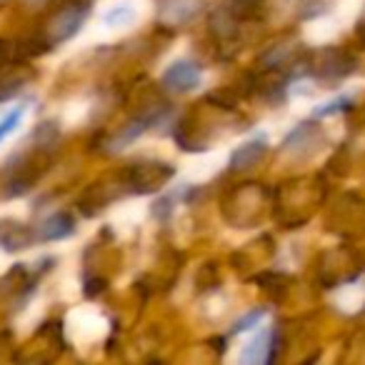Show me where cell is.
<instances>
[{
	"label": "cell",
	"mask_w": 365,
	"mask_h": 365,
	"mask_svg": "<svg viewBox=\"0 0 365 365\" xmlns=\"http://www.w3.org/2000/svg\"><path fill=\"white\" fill-rule=\"evenodd\" d=\"M88 11H91L88 0H73V3H66V6L51 18V23L43 28V41H46V46L53 48V46H58V43L76 36V33L81 31L83 21H86Z\"/></svg>",
	"instance_id": "6da1fadb"
},
{
	"label": "cell",
	"mask_w": 365,
	"mask_h": 365,
	"mask_svg": "<svg viewBox=\"0 0 365 365\" xmlns=\"http://www.w3.org/2000/svg\"><path fill=\"white\" fill-rule=\"evenodd\" d=\"M160 83L170 93H190L200 83V68L193 61H178L163 73Z\"/></svg>",
	"instance_id": "7a4b0ae2"
},
{
	"label": "cell",
	"mask_w": 365,
	"mask_h": 365,
	"mask_svg": "<svg viewBox=\"0 0 365 365\" xmlns=\"http://www.w3.org/2000/svg\"><path fill=\"white\" fill-rule=\"evenodd\" d=\"M275 348H278V340H275V330H265V333L255 335L248 343V348L243 350L240 358L245 363H270L275 358Z\"/></svg>",
	"instance_id": "3957f363"
},
{
	"label": "cell",
	"mask_w": 365,
	"mask_h": 365,
	"mask_svg": "<svg viewBox=\"0 0 365 365\" xmlns=\"http://www.w3.org/2000/svg\"><path fill=\"white\" fill-rule=\"evenodd\" d=\"M265 150H268V145H265V135H258L255 140L245 143L243 148H238V150L233 153V158H230V168H233V170H248V168L258 165L260 158L265 155Z\"/></svg>",
	"instance_id": "277c9868"
},
{
	"label": "cell",
	"mask_w": 365,
	"mask_h": 365,
	"mask_svg": "<svg viewBox=\"0 0 365 365\" xmlns=\"http://www.w3.org/2000/svg\"><path fill=\"white\" fill-rule=\"evenodd\" d=\"M73 233H76V223H73V218L68 213H53L38 228V238L41 240H63L71 238Z\"/></svg>",
	"instance_id": "5b68a950"
},
{
	"label": "cell",
	"mask_w": 365,
	"mask_h": 365,
	"mask_svg": "<svg viewBox=\"0 0 365 365\" xmlns=\"http://www.w3.org/2000/svg\"><path fill=\"white\" fill-rule=\"evenodd\" d=\"M135 21V11L130 6H118L115 11H110L106 16V23L108 26H128V23Z\"/></svg>",
	"instance_id": "8992f818"
},
{
	"label": "cell",
	"mask_w": 365,
	"mask_h": 365,
	"mask_svg": "<svg viewBox=\"0 0 365 365\" xmlns=\"http://www.w3.org/2000/svg\"><path fill=\"white\" fill-rule=\"evenodd\" d=\"M23 113H26V108L21 106V108H16V110H11L3 120H0V140H6V138L16 130L18 123H21V118H23Z\"/></svg>",
	"instance_id": "52a82bcc"
},
{
	"label": "cell",
	"mask_w": 365,
	"mask_h": 365,
	"mask_svg": "<svg viewBox=\"0 0 365 365\" xmlns=\"http://www.w3.org/2000/svg\"><path fill=\"white\" fill-rule=\"evenodd\" d=\"M263 315H265V308H258V310H253V313L243 315V318H240L238 323L233 325V333H240V330H250L260 318H263Z\"/></svg>",
	"instance_id": "ba28073f"
},
{
	"label": "cell",
	"mask_w": 365,
	"mask_h": 365,
	"mask_svg": "<svg viewBox=\"0 0 365 365\" xmlns=\"http://www.w3.org/2000/svg\"><path fill=\"white\" fill-rule=\"evenodd\" d=\"M348 103H350L348 96H345V98H335L333 103L318 108V110H315V115H333V113H338V110H345V106H348Z\"/></svg>",
	"instance_id": "9c48e42d"
},
{
	"label": "cell",
	"mask_w": 365,
	"mask_h": 365,
	"mask_svg": "<svg viewBox=\"0 0 365 365\" xmlns=\"http://www.w3.org/2000/svg\"><path fill=\"white\" fill-rule=\"evenodd\" d=\"M235 3H238V6L243 8V11H253V8L258 6L260 0H235Z\"/></svg>",
	"instance_id": "30bf717a"
}]
</instances>
